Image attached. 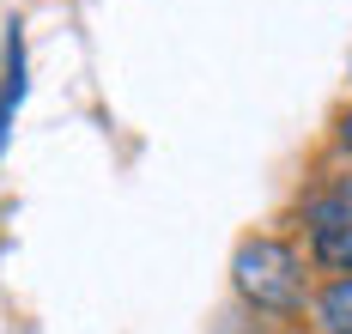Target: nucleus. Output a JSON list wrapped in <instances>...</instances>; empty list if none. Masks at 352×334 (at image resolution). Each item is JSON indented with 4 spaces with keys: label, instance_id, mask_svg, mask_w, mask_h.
Returning <instances> with one entry per match:
<instances>
[{
    "label": "nucleus",
    "instance_id": "nucleus-2",
    "mask_svg": "<svg viewBox=\"0 0 352 334\" xmlns=\"http://www.w3.org/2000/svg\"><path fill=\"white\" fill-rule=\"evenodd\" d=\"M19 104H25V31L6 25V67H0V152L12 146Z\"/></svg>",
    "mask_w": 352,
    "mask_h": 334
},
{
    "label": "nucleus",
    "instance_id": "nucleus-4",
    "mask_svg": "<svg viewBox=\"0 0 352 334\" xmlns=\"http://www.w3.org/2000/svg\"><path fill=\"white\" fill-rule=\"evenodd\" d=\"M340 140H346V152H352V110H346V122H340Z\"/></svg>",
    "mask_w": 352,
    "mask_h": 334
},
{
    "label": "nucleus",
    "instance_id": "nucleus-1",
    "mask_svg": "<svg viewBox=\"0 0 352 334\" xmlns=\"http://www.w3.org/2000/svg\"><path fill=\"white\" fill-rule=\"evenodd\" d=\"M231 274H237V292L255 310H280V316L304 310V261L280 237H249L231 261Z\"/></svg>",
    "mask_w": 352,
    "mask_h": 334
},
{
    "label": "nucleus",
    "instance_id": "nucleus-3",
    "mask_svg": "<svg viewBox=\"0 0 352 334\" xmlns=\"http://www.w3.org/2000/svg\"><path fill=\"white\" fill-rule=\"evenodd\" d=\"M316 329L322 334H352V274L328 280L316 292Z\"/></svg>",
    "mask_w": 352,
    "mask_h": 334
}]
</instances>
